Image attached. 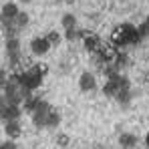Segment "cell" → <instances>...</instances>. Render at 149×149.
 I'll return each mask as SVG.
<instances>
[{
	"label": "cell",
	"mask_w": 149,
	"mask_h": 149,
	"mask_svg": "<svg viewBox=\"0 0 149 149\" xmlns=\"http://www.w3.org/2000/svg\"><path fill=\"white\" fill-rule=\"evenodd\" d=\"M52 111V107H50L47 101H38V107H36V111L32 113V123L34 127H38V129H42V127H47V119H49V113Z\"/></svg>",
	"instance_id": "cell-1"
},
{
	"label": "cell",
	"mask_w": 149,
	"mask_h": 149,
	"mask_svg": "<svg viewBox=\"0 0 149 149\" xmlns=\"http://www.w3.org/2000/svg\"><path fill=\"white\" fill-rule=\"evenodd\" d=\"M50 45L49 38L47 36H36V38H32L30 40V52L32 54H36V56H42V54H47L50 50Z\"/></svg>",
	"instance_id": "cell-2"
},
{
	"label": "cell",
	"mask_w": 149,
	"mask_h": 149,
	"mask_svg": "<svg viewBox=\"0 0 149 149\" xmlns=\"http://www.w3.org/2000/svg\"><path fill=\"white\" fill-rule=\"evenodd\" d=\"M20 115H22L20 105H8V103H2V119H4V123H8V121H18Z\"/></svg>",
	"instance_id": "cell-3"
},
{
	"label": "cell",
	"mask_w": 149,
	"mask_h": 149,
	"mask_svg": "<svg viewBox=\"0 0 149 149\" xmlns=\"http://www.w3.org/2000/svg\"><path fill=\"white\" fill-rule=\"evenodd\" d=\"M79 89L83 93H89V91H95L97 89V79L93 73H83L79 77Z\"/></svg>",
	"instance_id": "cell-4"
},
{
	"label": "cell",
	"mask_w": 149,
	"mask_h": 149,
	"mask_svg": "<svg viewBox=\"0 0 149 149\" xmlns=\"http://www.w3.org/2000/svg\"><path fill=\"white\" fill-rule=\"evenodd\" d=\"M119 28L123 30V34H125V38H127V42H129V45H137V42L141 40V36H139V32H137V26H133V24H121Z\"/></svg>",
	"instance_id": "cell-5"
},
{
	"label": "cell",
	"mask_w": 149,
	"mask_h": 149,
	"mask_svg": "<svg viewBox=\"0 0 149 149\" xmlns=\"http://www.w3.org/2000/svg\"><path fill=\"white\" fill-rule=\"evenodd\" d=\"M119 145H121V149H137L139 139L133 133H121L119 135Z\"/></svg>",
	"instance_id": "cell-6"
},
{
	"label": "cell",
	"mask_w": 149,
	"mask_h": 149,
	"mask_svg": "<svg viewBox=\"0 0 149 149\" xmlns=\"http://www.w3.org/2000/svg\"><path fill=\"white\" fill-rule=\"evenodd\" d=\"M18 14H20V10L14 2H6L2 6V20H16Z\"/></svg>",
	"instance_id": "cell-7"
},
{
	"label": "cell",
	"mask_w": 149,
	"mask_h": 149,
	"mask_svg": "<svg viewBox=\"0 0 149 149\" xmlns=\"http://www.w3.org/2000/svg\"><path fill=\"white\" fill-rule=\"evenodd\" d=\"M4 133L8 135V139L20 137L22 135V125H20V121H8V123H4Z\"/></svg>",
	"instance_id": "cell-8"
},
{
	"label": "cell",
	"mask_w": 149,
	"mask_h": 149,
	"mask_svg": "<svg viewBox=\"0 0 149 149\" xmlns=\"http://www.w3.org/2000/svg\"><path fill=\"white\" fill-rule=\"evenodd\" d=\"M6 52H8V58H18L20 56V40L6 38Z\"/></svg>",
	"instance_id": "cell-9"
},
{
	"label": "cell",
	"mask_w": 149,
	"mask_h": 149,
	"mask_svg": "<svg viewBox=\"0 0 149 149\" xmlns=\"http://www.w3.org/2000/svg\"><path fill=\"white\" fill-rule=\"evenodd\" d=\"M85 49L89 50V52H99L101 50V40L97 34H89V36H85Z\"/></svg>",
	"instance_id": "cell-10"
},
{
	"label": "cell",
	"mask_w": 149,
	"mask_h": 149,
	"mask_svg": "<svg viewBox=\"0 0 149 149\" xmlns=\"http://www.w3.org/2000/svg\"><path fill=\"white\" fill-rule=\"evenodd\" d=\"M111 45H113V47H125V45H129L121 28H115V30L111 32Z\"/></svg>",
	"instance_id": "cell-11"
},
{
	"label": "cell",
	"mask_w": 149,
	"mask_h": 149,
	"mask_svg": "<svg viewBox=\"0 0 149 149\" xmlns=\"http://www.w3.org/2000/svg\"><path fill=\"white\" fill-rule=\"evenodd\" d=\"M119 91H121V89L117 87V83L107 79V83H105V87H103V93H105L107 97H117V93H119Z\"/></svg>",
	"instance_id": "cell-12"
},
{
	"label": "cell",
	"mask_w": 149,
	"mask_h": 149,
	"mask_svg": "<svg viewBox=\"0 0 149 149\" xmlns=\"http://www.w3.org/2000/svg\"><path fill=\"white\" fill-rule=\"evenodd\" d=\"M38 101L40 99H36V97H32V95H28L24 99V103H22V107H24V111H28L30 115L36 111V107H38Z\"/></svg>",
	"instance_id": "cell-13"
},
{
	"label": "cell",
	"mask_w": 149,
	"mask_h": 149,
	"mask_svg": "<svg viewBox=\"0 0 149 149\" xmlns=\"http://www.w3.org/2000/svg\"><path fill=\"white\" fill-rule=\"evenodd\" d=\"M58 125H61V115H58V111L52 109L49 113V119H47V127H49V129H56Z\"/></svg>",
	"instance_id": "cell-14"
},
{
	"label": "cell",
	"mask_w": 149,
	"mask_h": 149,
	"mask_svg": "<svg viewBox=\"0 0 149 149\" xmlns=\"http://www.w3.org/2000/svg\"><path fill=\"white\" fill-rule=\"evenodd\" d=\"M61 24L65 26V30H69V28H77V18H74L73 14H63Z\"/></svg>",
	"instance_id": "cell-15"
},
{
	"label": "cell",
	"mask_w": 149,
	"mask_h": 149,
	"mask_svg": "<svg viewBox=\"0 0 149 149\" xmlns=\"http://www.w3.org/2000/svg\"><path fill=\"white\" fill-rule=\"evenodd\" d=\"M131 97H133L131 89H123V91H119V93H117V97H115V99L119 101V105H127V103L131 101Z\"/></svg>",
	"instance_id": "cell-16"
},
{
	"label": "cell",
	"mask_w": 149,
	"mask_h": 149,
	"mask_svg": "<svg viewBox=\"0 0 149 149\" xmlns=\"http://www.w3.org/2000/svg\"><path fill=\"white\" fill-rule=\"evenodd\" d=\"M69 143H71V139L67 133H56V145L58 147H69Z\"/></svg>",
	"instance_id": "cell-17"
},
{
	"label": "cell",
	"mask_w": 149,
	"mask_h": 149,
	"mask_svg": "<svg viewBox=\"0 0 149 149\" xmlns=\"http://www.w3.org/2000/svg\"><path fill=\"white\" fill-rule=\"evenodd\" d=\"M28 71H32V73H36V74H40V77H45V74L49 73V67L47 65H32Z\"/></svg>",
	"instance_id": "cell-18"
},
{
	"label": "cell",
	"mask_w": 149,
	"mask_h": 149,
	"mask_svg": "<svg viewBox=\"0 0 149 149\" xmlns=\"http://www.w3.org/2000/svg\"><path fill=\"white\" fill-rule=\"evenodd\" d=\"M127 63H129L127 54H125V52H119V54H117V58H115V67H117V69H123Z\"/></svg>",
	"instance_id": "cell-19"
},
{
	"label": "cell",
	"mask_w": 149,
	"mask_h": 149,
	"mask_svg": "<svg viewBox=\"0 0 149 149\" xmlns=\"http://www.w3.org/2000/svg\"><path fill=\"white\" fill-rule=\"evenodd\" d=\"M14 22H16V28H24V26L28 24V14H26V12H20Z\"/></svg>",
	"instance_id": "cell-20"
},
{
	"label": "cell",
	"mask_w": 149,
	"mask_h": 149,
	"mask_svg": "<svg viewBox=\"0 0 149 149\" xmlns=\"http://www.w3.org/2000/svg\"><path fill=\"white\" fill-rule=\"evenodd\" d=\"M47 38H49V42H50V45H58L63 36H61V32H56V30H50L49 34H47Z\"/></svg>",
	"instance_id": "cell-21"
},
{
	"label": "cell",
	"mask_w": 149,
	"mask_h": 149,
	"mask_svg": "<svg viewBox=\"0 0 149 149\" xmlns=\"http://www.w3.org/2000/svg\"><path fill=\"white\" fill-rule=\"evenodd\" d=\"M81 36V30H77V28H69V30H65V38L67 40H77Z\"/></svg>",
	"instance_id": "cell-22"
},
{
	"label": "cell",
	"mask_w": 149,
	"mask_h": 149,
	"mask_svg": "<svg viewBox=\"0 0 149 149\" xmlns=\"http://www.w3.org/2000/svg\"><path fill=\"white\" fill-rule=\"evenodd\" d=\"M137 32H139V36H141V38L149 36V22H147V20H145V22H141V24L137 26Z\"/></svg>",
	"instance_id": "cell-23"
},
{
	"label": "cell",
	"mask_w": 149,
	"mask_h": 149,
	"mask_svg": "<svg viewBox=\"0 0 149 149\" xmlns=\"http://www.w3.org/2000/svg\"><path fill=\"white\" fill-rule=\"evenodd\" d=\"M0 149H18V147H16L14 139H8V141H4V143L0 145Z\"/></svg>",
	"instance_id": "cell-24"
},
{
	"label": "cell",
	"mask_w": 149,
	"mask_h": 149,
	"mask_svg": "<svg viewBox=\"0 0 149 149\" xmlns=\"http://www.w3.org/2000/svg\"><path fill=\"white\" fill-rule=\"evenodd\" d=\"M143 81H145V83H147V85H149V71H147V73H145V74H143Z\"/></svg>",
	"instance_id": "cell-25"
},
{
	"label": "cell",
	"mask_w": 149,
	"mask_h": 149,
	"mask_svg": "<svg viewBox=\"0 0 149 149\" xmlns=\"http://www.w3.org/2000/svg\"><path fill=\"white\" fill-rule=\"evenodd\" d=\"M145 145H147V147H149V133H147V135H145Z\"/></svg>",
	"instance_id": "cell-26"
},
{
	"label": "cell",
	"mask_w": 149,
	"mask_h": 149,
	"mask_svg": "<svg viewBox=\"0 0 149 149\" xmlns=\"http://www.w3.org/2000/svg\"><path fill=\"white\" fill-rule=\"evenodd\" d=\"M20 2H32V0H20Z\"/></svg>",
	"instance_id": "cell-27"
},
{
	"label": "cell",
	"mask_w": 149,
	"mask_h": 149,
	"mask_svg": "<svg viewBox=\"0 0 149 149\" xmlns=\"http://www.w3.org/2000/svg\"><path fill=\"white\" fill-rule=\"evenodd\" d=\"M58 2H67V0H58Z\"/></svg>",
	"instance_id": "cell-28"
},
{
	"label": "cell",
	"mask_w": 149,
	"mask_h": 149,
	"mask_svg": "<svg viewBox=\"0 0 149 149\" xmlns=\"http://www.w3.org/2000/svg\"><path fill=\"white\" fill-rule=\"evenodd\" d=\"M147 22H149V14H147Z\"/></svg>",
	"instance_id": "cell-29"
},
{
	"label": "cell",
	"mask_w": 149,
	"mask_h": 149,
	"mask_svg": "<svg viewBox=\"0 0 149 149\" xmlns=\"http://www.w3.org/2000/svg\"><path fill=\"white\" fill-rule=\"evenodd\" d=\"M97 149H99V147H97Z\"/></svg>",
	"instance_id": "cell-30"
},
{
	"label": "cell",
	"mask_w": 149,
	"mask_h": 149,
	"mask_svg": "<svg viewBox=\"0 0 149 149\" xmlns=\"http://www.w3.org/2000/svg\"><path fill=\"white\" fill-rule=\"evenodd\" d=\"M147 149H149V147H147Z\"/></svg>",
	"instance_id": "cell-31"
}]
</instances>
